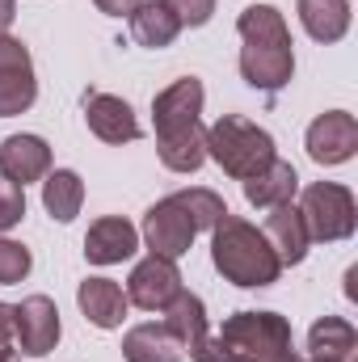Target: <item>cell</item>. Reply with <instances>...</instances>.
I'll return each mask as SVG.
<instances>
[{
	"mask_svg": "<svg viewBox=\"0 0 358 362\" xmlns=\"http://www.w3.org/2000/svg\"><path fill=\"white\" fill-rule=\"evenodd\" d=\"M0 346H13V308L0 303Z\"/></svg>",
	"mask_w": 358,
	"mask_h": 362,
	"instance_id": "obj_29",
	"label": "cell"
},
{
	"mask_svg": "<svg viewBox=\"0 0 358 362\" xmlns=\"http://www.w3.org/2000/svg\"><path fill=\"white\" fill-rule=\"evenodd\" d=\"M59 337H64V325H59L55 299L30 295V299H21V303L13 308V341H17L21 354L42 358V354H51V350L59 346Z\"/></svg>",
	"mask_w": 358,
	"mask_h": 362,
	"instance_id": "obj_8",
	"label": "cell"
},
{
	"mask_svg": "<svg viewBox=\"0 0 358 362\" xmlns=\"http://www.w3.org/2000/svg\"><path fill=\"white\" fill-rule=\"evenodd\" d=\"M135 249H139V228H135L131 219H122V215L97 219L89 228V236H85V257H89V266H118V262L135 257Z\"/></svg>",
	"mask_w": 358,
	"mask_h": 362,
	"instance_id": "obj_13",
	"label": "cell"
},
{
	"mask_svg": "<svg viewBox=\"0 0 358 362\" xmlns=\"http://www.w3.org/2000/svg\"><path fill=\"white\" fill-rule=\"evenodd\" d=\"M358 354V333L350 320L342 316H321L308 329V358L321 362H354Z\"/></svg>",
	"mask_w": 358,
	"mask_h": 362,
	"instance_id": "obj_20",
	"label": "cell"
},
{
	"mask_svg": "<svg viewBox=\"0 0 358 362\" xmlns=\"http://www.w3.org/2000/svg\"><path fill=\"white\" fill-rule=\"evenodd\" d=\"M105 17H131V8L139 4V0H93Z\"/></svg>",
	"mask_w": 358,
	"mask_h": 362,
	"instance_id": "obj_28",
	"label": "cell"
},
{
	"mask_svg": "<svg viewBox=\"0 0 358 362\" xmlns=\"http://www.w3.org/2000/svg\"><path fill=\"white\" fill-rule=\"evenodd\" d=\"M76 303L85 312V320L97 329H118L127 320V291L114 282V278H85L76 286Z\"/></svg>",
	"mask_w": 358,
	"mask_h": 362,
	"instance_id": "obj_16",
	"label": "cell"
},
{
	"mask_svg": "<svg viewBox=\"0 0 358 362\" xmlns=\"http://www.w3.org/2000/svg\"><path fill=\"white\" fill-rule=\"evenodd\" d=\"M173 198H178V206L190 215V223H194L198 232H211V228L228 215L224 198H219L215 189H202V185H194V189H178Z\"/></svg>",
	"mask_w": 358,
	"mask_h": 362,
	"instance_id": "obj_24",
	"label": "cell"
},
{
	"mask_svg": "<svg viewBox=\"0 0 358 362\" xmlns=\"http://www.w3.org/2000/svg\"><path fill=\"white\" fill-rule=\"evenodd\" d=\"M181 291V274H178V262L169 257H144L131 278H127V303L144 308V312H165L173 303V295Z\"/></svg>",
	"mask_w": 358,
	"mask_h": 362,
	"instance_id": "obj_11",
	"label": "cell"
},
{
	"mask_svg": "<svg viewBox=\"0 0 358 362\" xmlns=\"http://www.w3.org/2000/svg\"><path fill=\"white\" fill-rule=\"evenodd\" d=\"M181 34L178 13L165 4V0H139L131 8V38L148 51H165L173 47V38Z\"/></svg>",
	"mask_w": 358,
	"mask_h": 362,
	"instance_id": "obj_17",
	"label": "cell"
},
{
	"mask_svg": "<svg viewBox=\"0 0 358 362\" xmlns=\"http://www.w3.org/2000/svg\"><path fill=\"white\" fill-rule=\"evenodd\" d=\"M207 156L228 173V177L245 181L262 173L274 160V135L266 127L241 118V114H224L207 127Z\"/></svg>",
	"mask_w": 358,
	"mask_h": 362,
	"instance_id": "obj_4",
	"label": "cell"
},
{
	"mask_svg": "<svg viewBox=\"0 0 358 362\" xmlns=\"http://www.w3.org/2000/svg\"><path fill=\"white\" fill-rule=\"evenodd\" d=\"M194 362H304L295 354L291 320L278 312H236L219 333H207L194 350Z\"/></svg>",
	"mask_w": 358,
	"mask_h": 362,
	"instance_id": "obj_1",
	"label": "cell"
},
{
	"mask_svg": "<svg viewBox=\"0 0 358 362\" xmlns=\"http://www.w3.org/2000/svg\"><path fill=\"white\" fill-rule=\"evenodd\" d=\"M262 232H266L270 249L278 253V262H282V266H299V262L308 257V249H312V236H308L304 215H299V206H295V202L274 206Z\"/></svg>",
	"mask_w": 358,
	"mask_h": 362,
	"instance_id": "obj_15",
	"label": "cell"
},
{
	"mask_svg": "<svg viewBox=\"0 0 358 362\" xmlns=\"http://www.w3.org/2000/svg\"><path fill=\"white\" fill-rule=\"evenodd\" d=\"M304 148L316 165L333 169V165H346L358 152V118L350 110H329L321 118H312L308 135H304Z\"/></svg>",
	"mask_w": 358,
	"mask_h": 362,
	"instance_id": "obj_10",
	"label": "cell"
},
{
	"mask_svg": "<svg viewBox=\"0 0 358 362\" xmlns=\"http://www.w3.org/2000/svg\"><path fill=\"white\" fill-rule=\"evenodd\" d=\"M299 215H304V228L312 240L321 245H337V240H350L358 228V202L354 194L337 181H312L304 194H299Z\"/></svg>",
	"mask_w": 358,
	"mask_h": 362,
	"instance_id": "obj_5",
	"label": "cell"
},
{
	"mask_svg": "<svg viewBox=\"0 0 358 362\" xmlns=\"http://www.w3.org/2000/svg\"><path fill=\"white\" fill-rule=\"evenodd\" d=\"M13 17H17V4H13V0H0V34H8Z\"/></svg>",
	"mask_w": 358,
	"mask_h": 362,
	"instance_id": "obj_30",
	"label": "cell"
},
{
	"mask_svg": "<svg viewBox=\"0 0 358 362\" xmlns=\"http://www.w3.org/2000/svg\"><path fill=\"white\" fill-rule=\"evenodd\" d=\"M299 25L312 42H342L350 34V0H299L295 4Z\"/></svg>",
	"mask_w": 358,
	"mask_h": 362,
	"instance_id": "obj_19",
	"label": "cell"
},
{
	"mask_svg": "<svg viewBox=\"0 0 358 362\" xmlns=\"http://www.w3.org/2000/svg\"><path fill=\"white\" fill-rule=\"evenodd\" d=\"M211 262L232 286H245V291L274 286L278 274H282V262L270 249L266 232L253 228L249 219L232 215V211L211 228Z\"/></svg>",
	"mask_w": 358,
	"mask_h": 362,
	"instance_id": "obj_3",
	"label": "cell"
},
{
	"mask_svg": "<svg viewBox=\"0 0 358 362\" xmlns=\"http://www.w3.org/2000/svg\"><path fill=\"white\" fill-rule=\"evenodd\" d=\"M139 236H144V245H148L156 257L178 262V257H185V253H190V245H194L198 228L190 223V215L181 211L178 198L169 194V198H161V202H152V206H148Z\"/></svg>",
	"mask_w": 358,
	"mask_h": 362,
	"instance_id": "obj_9",
	"label": "cell"
},
{
	"mask_svg": "<svg viewBox=\"0 0 358 362\" xmlns=\"http://www.w3.org/2000/svg\"><path fill=\"white\" fill-rule=\"evenodd\" d=\"M51 173V148L42 135H8L0 139V177L17 181L25 189V181H42Z\"/></svg>",
	"mask_w": 358,
	"mask_h": 362,
	"instance_id": "obj_14",
	"label": "cell"
},
{
	"mask_svg": "<svg viewBox=\"0 0 358 362\" xmlns=\"http://www.w3.org/2000/svg\"><path fill=\"white\" fill-rule=\"evenodd\" d=\"M30 270H34L30 249L17 245V240H4V236H0V286H17V282H25V274Z\"/></svg>",
	"mask_w": 358,
	"mask_h": 362,
	"instance_id": "obj_25",
	"label": "cell"
},
{
	"mask_svg": "<svg viewBox=\"0 0 358 362\" xmlns=\"http://www.w3.org/2000/svg\"><path fill=\"white\" fill-rule=\"evenodd\" d=\"M34 101H38V81L30 47L13 34H0V118L25 114Z\"/></svg>",
	"mask_w": 358,
	"mask_h": 362,
	"instance_id": "obj_7",
	"label": "cell"
},
{
	"mask_svg": "<svg viewBox=\"0 0 358 362\" xmlns=\"http://www.w3.org/2000/svg\"><path fill=\"white\" fill-rule=\"evenodd\" d=\"M21 219H25V189L17 181L0 177V232L17 228Z\"/></svg>",
	"mask_w": 358,
	"mask_h": 362,
	"instance_id": "obj_26",
	"label": "cell"
},
{
	"mask_svg": "<svg viewBox=\"0 0 358 362\" xmlns=\"http://www.w3.org/2000/svg\"><path fill=\"white\" fill-rule=\"evenodd\" d=\"M165 4L178 13V21L190 25V30H198V25H207L215 17V0H165Z\"/></svg>",
	"mask_w": 358,
	"mask_h": 362,
	"instance_id": "obj_27",
	"label": "cell"
},
{
	"mask_svg": "<svg viewBox=\"0 0 358 362\" xmlns=\"http://www.w3.org/2000/svg\"><path fill=\"white\" fill-rule=\"evenodd\" d=\"M85 122L101 144H135L139 139V118H135L131 101H122L114 93H93L85 101Z\"/></svg>",
	"mask_w": 358,
	"mask_h": 362,
	"instance_id": "obj_12",
	"label": "cell"
},
{
	"mask_svg": "<svg viewBox=\"0 0 358 362\" xmlns=\"http://www.w3.org/2000/svg\"><path fill=\"white\" fill-rule=\"evenodd\" d=\"M165 329L178 337L181 350L190 354V350L211 333V329H207V303H202L194 291H185V286H181L178 295H173V303L165 308Z\"/></svg>",
	"mask_w": 358,
	"mask_h": 362,
	"instance_id": "obj_22",
	"label": "cell"
},
{
	"mask_svg": "<svg viewBox=\"0 0 358 362\" xmlns=\"http://www.w3.org/2000/svg\"><path fill=\"white\" fill-rule=\"evenodd\" d=\"M42 206H47L51 219L72 223L81 215V206H85V181H81V173L76 169L47 173V181H42Z\"/></svg>",
	"mask_w": 358,
	"mask_h": 362,
	"instance_id": "obj_23",
	"label": "cell"
},
{
	"mask_svg": "<svg viewBox=\"0 0 358 362\" xmlns=\"http://www.w3.org/2000/svg\"><path fill=\"white\" fill-rule=\"evenodd\" d=\"M122 358L127 362H181L185 350L165 325H135L122 337Z\"/></svg>",
	"mask_w": 358,
	"mask_h": 362,
	"instance_id": "obj_21",
	"label": "cell"
},
{
	"mask_svg": "<svg viewBox=\"0 0 358 362\" xmlns=\"http://www.w3.org/2000/svg\"><path fill=\"white\" fill-rule=\"evenodd\" d=\"M0 362H17V350L13 346H0Z\"/></svg>",
	"mask_w": 358,
	"mask_h": 362,
	"instance_id": "obj_31",
	"label": "cell"
},
{
	"mask_svg": "<svg viewBox=\"0 0 358 362\" xmlns=\"http://www.w3.org/2000/svg\"><path fill=\"white\" fill-rule=\"evenodd\" d=\"M299 194V173H295V165H287V160H270L262 173H253V177H245V202L249 206H262V211H274V206H282V202H291Z\"/></svg>",
	"mask_w": 358,
	"mask_h": 362,
	"instance_id": "obj_18",
	"label": "cell"
},
{
	"mask_svg": "<svg viewBox=\"0 0 358 362\" xmlns=\"http://www.w3.org/2000/svg\"><path fill=\"white\" fill-rule=\"evenodd\" d=\"M236 30L245 38L241 47V76L249 89L278 93L295 76V51H291V30L287 17L274 4H249L236 17Z\"/></svg>",
	"mask_w": 358,
	"mask_h": 362,
	"instance_id": "obj_2",
	"label": "cell"
},
{
	"mask_svg": "<svg viewBox=\"0 0 358 362\" xmlns=\"http://www.w3.org/2000/svg\"><path fill=\"white\" fill-rule=\"evenodd\" d=\"M308 362H321V358H308Z\"/></svg>",
	"mask_w": 358,
	"mask_h": 362,
	"instance_id": "obj_32",
	"label": "cell"
},
{
	"mask_svg": "<svg viewBox=\"0 0 358 362\" xmlns=\"http://www.w3.org/2000/svg\"><path fill=\"white\" fill-rule=\"evenodd\" d=\"M202 101H207V89L198 76H181L173 81L165 93L152 97V127H156V144H173L181 135L198 131L202 127Z\"/></svg>",
	"mask_w": 358,
	"mask_h": 362,
	"instance_id": "obj_6",
	"label": "cell"
}]
</instances>
